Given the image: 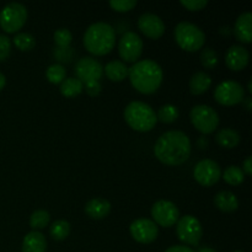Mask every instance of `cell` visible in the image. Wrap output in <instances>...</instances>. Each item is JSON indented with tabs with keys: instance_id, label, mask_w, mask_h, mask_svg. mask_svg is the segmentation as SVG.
Here are the masks:
<instances>
[{
	"instance_id": "39",
	"label": "cell",
	"mask_w": 252,
	"mask_h": 252,
	"mask_svg": "<svg viewBox=\"0 0 252 252\" xmlns=\"http://www.w3.org/2000/svg\"><path fill=\"white\" fill-rule=\"evenodd\" d=\"M243 105L245 106L246 111H249V112H250L251 108H252V98H251V97H246V98H244Z\"/></svg>"
},
{
	"instance_id": "35",
	"label": "cell",
	"mask_w": 252,
	"mask_h": 252,
	"mask_svg": "<svg viewBox=\"0 0 252 252\" xmlns=\"http://www.w3.org/2000/svg\"><path fill=\"white\" fill-rule=\"evenodd\" d=\"M180 4L189 11H199L208 5L207 0H181Z\"/></svg>"
},
{
	"instance_id": "25",
	"label": "cell",
	"mask_w": 252,
	"mask_h": 252,
	"mask_svg": "<svg viewBox=\"0 0 252 252\" xmlns=\"http://www.w3.org/2000/svg\"><path fill=\"white\" fill-rule=\"evenodd\" d=\"M49 234H51L52 239L56 241H63L65 240L66 238L70 234V224L66 220H56L51 225V229H49Z\"/></svg>"
},
{
	"instance_id": "22",
	"label": "cell",
	"mask_w": 252,
	"mask_h": 252,
	"mask_svg": "<svg viewBox=\"0 0 252 252\" xmlns=\"http://www.w3.org/2000/svg\"><path fill=\"white\" fill-rule=\"evenodd\" d=\"M212 85V78L207 73L198 71L189 80V91L192 95H202Z\"/></svg>"
},
{
	"instance_id": "26",
	"label": "cell",
	"mask_w": 252,
	"mask_h": 252,
	"mask_svg": "<svg viewBox=\"0 0 252 252\" xmlns=\"http://www.w3.org/2000/svg\"><path fill=\"white\" fill-rule=\"evenodd\" d=\"M223 179L226 184L231 185V186H239L245 180V174L241 170V167L233 165V166H229L224 170Z\"/></svg>"
},
{
	"instance_id": "43",
	"label": "cell",
	"mask_w": 252,
	"mask_h": 252,
	"mask_svg": "<svg viewBox=\"0 0 252 252\" xmlns=\"http://www.w3.org/2000/svg\"><path fill=\"white\" fill-rule=\"evenodd\" d=\"M234 252H244V251H234Z\"/></svg>"
},
{
	"instance_id": "20",
	"label": "cell",
	"mask_w": 252,
	"mask_h": 252,
	"mask_svg": "<svg viewBox=\"0 0 252 252\" xmlns=\"http://www.w3.org/2000/svg\"><path fill=\"white\" fill-rule=\"evenodd\" d=\"M214 206L224 213H231L239 208V201L231 192L221 191L214 197Z\"/></svg>"
},
{
	"instance_id": "6",
	"label": "cell",
	"mask_w": 252,
	"mask_h": 252,
	"mask_svg": "<svg viewBox=\"0 0 252 252\" xmlns=\"http://www.w3.org/2000/svg\"><path fill=\"white\" fill-rule=\"evenodd\" d=\"M27 21V10L20 2H10L0 12V26L6 33H15Z\"/></svg>"
},
{
	"instance_id": "3",
	"label": "cell",
	"mask_w": 252,
	"mask_h": 252,
	"mask_svg": "<svg viewBox=\"0 0 252 252\" xmlns=\"http://www.w3.org/2000/svg\"><path fill=\"white\" fill-rule=\"evenodd\" d=\"M116 43L115 30L106 22L93 24L84 34V46L94 56H106Z\"/></svg>"
},
{
	"instance_id": "14",
	"label": "cell",
	"mask_w": 252,
	"mask_h": 252,
	"mask_svg": "<svg viewBox=\"0 0 252 252\" xmlns=\"http://www.w3.org/2000/svg\"><path fill=\"white\" fill-rule=\"evenodd\" d=\"M132 238L140 244H150L158 238L159 229L152 219L140 218L133 221L129 226Z\"/></svg>"
},
{
	"instance_id": "27",
	"label": "cell",
	"mask_w": 252,
	"mask_h": 252,
	"mask_svg": "<svg viewBox=\"0 0 252 252\" xmlns=\"http://www.w3.org/2000/svg\"><path fill=\"white\" fill-rule=\"evenodd\" d=\"M49 221H51V216L44 209H38L30 217V226L33 229V231L44 229L46 226H48Z\"/></svg>"
},
{
	"instance_id": "1",
	"label": "cell",
	"mask_w": 252,
	"mask_h": 252,
	"mask_svg": "<svg viewBox=\"0 0 252 252\" xmlns=\"http://www.w3.org/2000/svg\"><path fill=\"white\" fill-rule=\"evenodd\" d=\"M154 154L165 165L177 166L184 164L191 154L189 138L180 130L164 133L155 143Z\"/></svg>"
},
{
	"instance_id": "21",
	"label": "cell",
	"mask_w": 252,
	"mask_h": 252,
	"mask_svg": "<svg viewBox=\"0 0 252 252\" xmlns=\"http://www.w3.org/2000/svg\"><path fill=\"white\" fill-rule=\"evenodd\" d=\"M129 68L121 61H112L105 66V74L111 81L120 83L128 76Z\"/></svg>"
},
{
	"instance_id": "23",
	"label": "cell",
	"mask_w": 252,
	"mask_h": 252,
	"mask_svg": "<svg viewBox=\"0 0 252 252\" xmlns=\"http://www.w3.org/2000/svg\"><path fill=\"white\" fill-rule=\"evenodd\" d=\"M216 140L220 147L225 149H233L240 143V135L236 130L230 129V128H224L218 132L216 135Z\"/></svg>"
},
{
	"instance_id": "12",
	"label": "cell",
	"mask_w": 252,
	"mask_h": 252,
	"mask_svg": "<svg viewBox=\"0 0 252 252\" xmlns=\"http://www.w3.org/2000/svg\"><path fill=\"white\" fill-rule=\"evenodd\" d=\"M193 177L202 186L211 187L220 180V166L216 161H213V160L204 159L194 166Z\"/></svg>"
},
{
	"instance_id": "36",
	"label": "cell",
	"mask_w": 252,
	"mask_h": 252,
	"mask_svg": "<svg viewBox=\"0 0 252 252\" xmlns=\"http://www.w3.org/2000/svg\"><path fill=\"white\" fill-rule=\"evenodd\" d=\"M85 90L90 96H97L101 93L100 81H93V83L85 84Z\"/></svg>"
},
{
	"instance_id": "33",
	"label": "cell",
	"mask_w": 252,
	"mask_h": 252,
	"mask_svg": "<svg viewBox=\"0 0 252 252\" xmlns=\"http://www.w3.org/2000/svg\"><path fill=\"white\" fill-rule=\"evenodd\" d=\"M135 0H111L110 6L118 12H128L135 7Z\"/></svg>"
},
{
	"instance_id": "13",
	"label": "cell",
	"mask_w": 252,
	"mask_h": 252,
	"mask_svg": "<svg viewBox=\"0 0 252 252\" xmlns=\"http://www.w3.org/2000/svg\"><path fill=\"white\" fill-rule=\"evenodd\" d=\"M75 74L76 79H79L83 84L100 81L103 74V66L96 59L84 57L75 64Z\"/></svg>"
},
{
	"instance_id": "24",
	"label": "cell",
	"mask_w": 252,
	"mask_h": 252,
	"mask_svg": "<svg viewBox=\"0 0 252 252\" xmlns=\"http://www.w3.org/2000/svg\"><path fill=\"white\" fill-rule=\"evenodd\" d=\"M84 89V84L76 78L64 79V81L61 85V94L65 97H75L80 95Z\"/></svg>"
},
{
	"instance_id": "7",
	"label": "cell",
	"mask_w": 252,
	"mask_h": 252,
	"mask_svg": "<svg viewBox=\"0 0 252 252\" xmlns=\"http://www.w3.org/2000/svg\"><path fill=\"white\" fill-rule=\"evenodd\" d=\"M189 118L193 127L203 134L213 133L219 125L218 113L207 105L194 106L189 113Z\"/></svg>"
},
{
	"instance_id": "38",
	"label": "cell",
	"mask_w": 252,
	"mask_h": 252,
	"mask_svg": "<svg viewBox=\"0 0 252 252\" xmlns=\"http://www.w3.org/2000/svg\"><path fill=\"white\" fill-rule=\"evenodd\" d=\"M165 252H196V251H193L191 248H189V246L175 245V246H171V248L167 249Z\"/></svg>"
},
{
	"instance_id": "17",
	"label": "cell",
	"mask_w": 252,
	"mask_h": 252,
	"mask_svg": "<svg viewBox=\"0 0 252 252\" xmlns=\"http://www.w3.org/2000/svg\"><path fill=\"white\" fill-rule=\"evenodd\" d=\"M234 33L238 41L243 43H251L252 42V14L244 12L238 17L234 26Z\"/></svg>"
},
{
	"instance_id": "42",
	"label": "cell",
	"mask_w": 252,
	"mask_h": 252,
	"mask_svg": "<svg viewBox=\"0 0 252 252\" xmlns=\"http://www.w3.org/2000/svg\"><path fill=\"white\" fill-rule=\"evenodd\" d=\"M248 90H249V93H252V81L250 80L249 81V84H248Z\"/></svg>"
},
{
	"instance_id": "2",
	"label": "cell",
	"mask_w": 252,
	"mask_h": 252,
	"mask_svg": "<svg viewBox=\"0 0 252 252\" xmlns=\"http://www.w3.org/2000/svg\"><path fill=\"white\" fill-rule=\"evenodd\" d=\"M130 84L140 94L152 95L162 83V69L152 59L137 62L128 71Z\"/></svg>"
},
{
	"instance_id": "34",
	"label": "cell",
	"mask_w": 252,
	"mask_h": 252,
	"mask_svg": "<svg viewBox=\"0 0 252 252\" xmlns=\"http://www.w3.org/2000/svg\"><path fill=\"white\" fill-rule=\"evenodd\" d=\"M11 53V41L9 37L0 34V62L9 58Z\"/></svg>"
},
{
	"instance_id": "9",
	"label": "cell",
	"mask_w": 252,
	"mask_h": 252,
	"mask_svg": "<svg viewBox=\"0 0 252 252\" xmlns=\"http://www.w3.org/2000/svg\"><path fill=\"white\" fill-rule=\"evenodd\" d=\"M202 225L193 216H185L177 220L176 234L177 238L184 244L197 246L202 238Z\"/></svg>"
},
{
	"instance_id": "4",
	"label": "cell",
	"mask_w": 252,
	"mask_h": 252,
	"mask_svg": "<svg viewBox=\"0 0 252 252\" xmlns=\"http://www.w3.org/2000/svg\"><path fill=\"white\" fill-rule=\"evenodd\" d=\"M125 120L128 126L137 132H149L158 122L154 110L140 101H133L126 107Z\"/></svg>"
},
{
	"instance_id": "31",
	"label": "cell",
	"mask_w": 252,
	"mask_h": 252,
	"mask_svg": "<svg viewBox=\"0 0 252 252\" xmlns=\"http://www.w3.org/2000/svg\"><path fill=\"white\" fill-rule=\"evenodd\" d=\"M201 64L206 69L213 70L218 65V56H217V52L212 48H204L201 53Z\"/></svg>"
},
{
	"instance_id": "29",
	"label": "cell",
	"mask_w": 252,
	"mask_h": 252,
	"mask_svg": "<svg viewBox=\"0 0 252 252\" xmlns=\"http://www.w3.org/2000/svg\"><path fill=\"white\" fill-rule=\"evenodd\" d=\"M157 118L162 123H172L179 118V110L174 105H165L159 110Z\"/></svg>"
},
{
	"instance_id": "18",
	"label": "cell",
	"mask_w": 252,
	"mask_h": 252,
	"mask_svg": "<svg viewBox=\"0 0 252 252\" xmlns=\"http://www.w3.org/2000/svg\"><path fill=\"white\" fill-rule=\"evenodd\" d=\"M111 212V203L103 198H93L86 203L85 213L89 218L100 220L106 218Z\"/></svg>"
},
{
	"instance_id": "41",
	"label": "cell",
	"mask_w": 252,
	"mask_h": 252,
	"mask_svg": "<svg viewBox=\"0 0 252 252\" xmlns=\"http://www.w3.org/2000/svg\"><path fill=\"white\" fill-rule=\"evenodd\" d=\"M197 252H217L214 249H211V248H201Z\"/></svg>"
},
{
	"instance_id": "40",
	"label": "cell",
	"mask_w": 252,
	"mask_h": 252,
	"mask_svg": "<svg viewBox=\"0 0 252 252\" xmlns=\"http://www.w3.org/2000/svg\"><path fill=\"white\" fill-rule=\"evenodd\" d=\"M5 84H6V79H5L4 74L0 73V91H1L2 89H4Z\"/></svg>"
},
{
	"instance_id": "5",
	"label": "cell",
	"mask_w": 252,
	"mask_h": 252,
	"mask_svg": "<svg viewBox=\"0 0 252 252\" xmlns=\"http://www.w3.org/2000/svg\"><path fill=\"white\" fill-rule=\"evenodd\" d=\"M175 39L181 49L186 52H197L203 47L206 34L191 22H180L175 27Z\"/></svg>"
},
{
	"instance_id": "32",
	"label": "cell",
	"mask_w": 252,
	"mask_h": 252,
	"mask_svg": "<svg viewBox=\"0 0 252 252\" xmlns=\"http://www.w3.org/2000/svg\"><path fill=\"white\" fill-rule=\"evenodd\" d=\"M71 32L68 29H59L54 32V42L59 48H68L71 43Z\"/></svg>"
},
{
	"instance_id": "30",
	"label": "cell",
	"mask_w": 252,
	"mask_h": 252,
	"mask_svg": "<svg viewBox=\"0 0 252 252\" xmlns=\"http://www.w3.org/2000/svg\"><path fill=\"white\" fill-rule=\"evenodd\" d=\"M14 44L20 51H31L36 46V39L30 33H17L14 37Z\"/></svg>"
},
{
	"instance_id": "10",
	"label": "cell",
	"mask_w": 252,
	"mask_h": 252,
	"mask_svg": "<svg viewBox=\"0 0 252 252\" xmlns=\"http://www.w3.org/2000/svg\"><path fill=\"white\" fill-rule=\"evenodd\" d=\"M121 58L127 63H135L142 56L143 41L135 32L128 31L121 37L118 43Z\"/></svg>"
},
{
	"instance_id": "37",
	"label": "cell",
	"mask_w": 252,
	"mask_h": 252,
	"mask_svg": "<svg viewBox=\"0 0 252 252\" xmlns=\"http://www.w3.org/2000/svg\"><path fill=\"white\" fill-rule=\"evenodd\" d=\"M241 170H243L244 174L245 175L251 176L252 175V158L251 157L246 158V160L244 161V164H243V169Z\"/></svg>"
},
{
	"instance_id": "19",
	"label": "cell",
	"mask_w": 252,
	"mask_h": 252,
	"mask_svg": "<svg viewBox=\"0 0 252 252\" xmlns=\"http://www.w3.org/2000/svg\"><path fill=\"white\" fill-rule=\"evenodd\" d=\"M47 240L39 231H31L22 241V252H46Z\"/></svg>"
},
{
	"instance_id": "16",
	"label": "cell",
	"mask_w": 252,
	"mask_h": 252,
	"mask_svg": "<svg viewBox=\"0 0 252 252\" xmlns=\"http://www.w3.org/2000/svg\"><path fill=\"white\" fill-rule=\"evenodd\" d=\"M250 61V54L248 49L241 46H231L225 56V63L230 70L240 71L248 66Z\"/></svg>"
},
{
	"instance_id": "11",
	"label": "cell",
	"mask_w": 252,
	"mask_h": 252,
	"mask_svg": "<svg viewBox=\"0 0 252 252\" xmlns=\"http://www.w3.org/2000/svg\"><path fill=\"white\" fill-rule=\"evenodd\" d=\"M152 217L154 223L162 228H170L179 220L180 212L177 207L170 201H158L152 207Z\"/></svg>"
},
{
	"instance_id": "8",
	"label": "cell",
	"mask_w": 252,
	"mask_h": 252,
	"mask_svg": "<svg viewBox=\"0 0 252 252\" xmlns=\"http://www.w3.org/2000/svg\"><path fill=\"white\" fill-rule=\"evenodd\" d=\"M214 98L221 106H235L244 101L245 90L236 81L226 80L217 86L214 91Z\"/></svg>"
},
{
	"instance_id": "15",
	"label": "cell",
	"mask_w": 252,
	"mask_h": 252,
	"mask_svg": "<svg viewBox=\"0 0 252 252\" xmlns=\"http://www.w3.org/2000/svg\"><path fill=\"white\" fill-rule=\"evenodd\" d=\"M138 27L144 36L152 39H158L164 34L165 25L159 16L154 14H143L138 20Z\"/></svg>"
},
{
	"instance_id": "28",
	"label": "cell",
	"mask_w": 252,
	"mask_h": 252,
	"mask_svg": "<svg viewBox=\"0 0 252 252\" xmlns=\"http://www.w3.org/2000/svg\"><path fill=\"white\" fill-rule=\"evenodd\" d=\"M66 70L62 64H53L46 71V78L52 84H62L65 79Z\"/></svg>"
}]
</instances>
